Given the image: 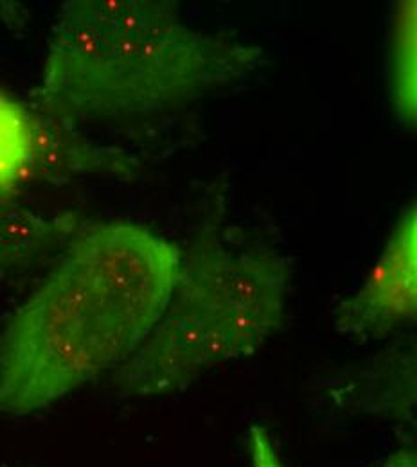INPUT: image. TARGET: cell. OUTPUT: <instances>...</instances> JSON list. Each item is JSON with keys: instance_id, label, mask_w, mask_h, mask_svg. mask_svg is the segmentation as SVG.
I'll list each match as a JSON object with an SVG mask.
<instances>
[{"instance_id": "2", "label": "cell", "mask_w": 417, "mask_h": 467, "mask_svg": "<svg viewBox=\"0 0 417 467\" xmlns=\"http://www.w3.org/2000/svg\"><path fill=\"white\" fill-rule=\"evenodd\" d=\"M261 47L194 29L151 0H70L51 31L36 110L61 122L162 114L233 85Z\"/></svg>"}, {"instance_id": "3", "label": "cell", "mask_w": 417, "mask_h": 467, "mask_svg": "<svg viewBox=\"0 0 417 467\" xmlns=\"http://www.w3.org/2000/svg\"><path fill=\"white\" fill-rule=\"evenodd\" d=\"M288 263L276 252L200 234L180 250L168 306L112 374L122 396L183 390L211 368L254 354L283 324Z\"/></svg>"}, {"instance_id": "7", "label": "cell", "mask_w": 417, "mask_h": 467, "mask_svg": "<svg viewBox=\"0 0 417 467\" xmlns=\"http://www.w3.org/2000/svg\"><path fill=\"white\" fill-rule=\"evenodd\" d=\"M416 2H401L392 36V96L398 117L414 124L417 114Z\"/></svg>"}, {"instance_id": "5", "label": "cell", "mask_w": 417, "mask_h": 467, "mask_svg": "<svg viewBox=\"0 0 417 467\" xmlns=\"http://www.w3.org/2000/svg\"><path fill=\"white\" fill-rule=\"evenodd\" d=\"M51 117L35 114L0 88V189L13 192L44 175L46 142Z\"/></svg>"}, {"instance_id": "8", "label": "cell", "mask_w": 417, "mask_h": 467, "mask_svg": "<svg viewBox=\"0 0 417 467\" xmlns=\"http://www.w3.org/2000/svg\"><path fill=\"white\" fill-rule=\"evenodd\" d=\"M250 467H285L268 431L261 426H254L248 433Z\"/></svg>"}, {"instance_id": "9", "label": "cell", "mask_w": 417, "mask_h": 467, "mask_svg": "<svg viewBox=\"0 0 417 467\" xmlns=\"http://www.w3.org/2000/svg\"><path fill=\"white\" fill-rule=\"evenodd\" d=\"M374 467H417L416 457L411 451H400Z\"/></svg>"}, {"instance_id": "4", "label": "cell", "mask_w": 417, "mask_h": 467, "mask_svg": "<svg viewBox=\"0 0 417 467\" xmlns=\"http://www.w3.org/2000/svg\"><path fill=\"white\" fill-rule=\"evenodd\" d=\"M417 309V213L407 209L370 275L337 309V329L358 338H381L412 320Z\"/></svg>"}, {"instance_id": "6", "label": "cell", "mask_w": 417, "mask_h": 467, "mask_svg": "<svg viewBox=\"0 0 417 467\" xmlns=\"http://www.w3.org/2000/svg\"><path fill=\"white\" fill-rule=\"evenodd\" d=\"M74 227L70 218H47L20 205L13 192L0 189V272L33 259Z\"/></svg>"}, {"instance_id": "1", "label": "cell", "mask_w": 417, "mask_h": 467, "mask_svg": "<svg viewBox=\"0 0 417 467\" xmlns=\"http://www.w3.org/2000/svg\"><path fill=\"white\" fill-rule=\"evenodd\" d=\"M180 248L141 223L81 229L0 335V413L47 409L116 370L162 317Z\"/></svg>"}]
</instances>
